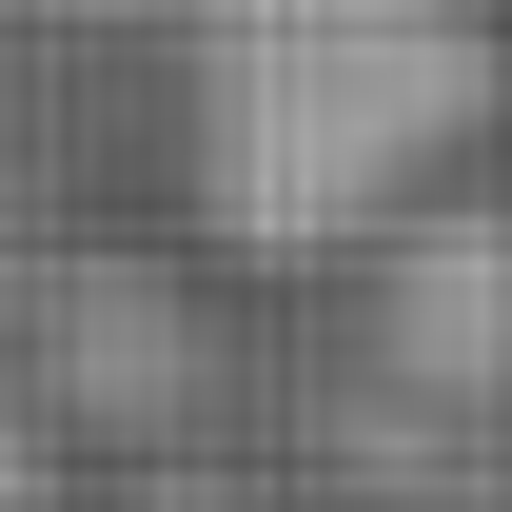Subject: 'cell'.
Wrapping results in <instances>:
<instances>
[{"label": "cell", "instance_id": "obj_2", "mask_svg": "<svg viewBox=\"0 0 512 512\" xmlns=\"http://www.w3.org/2000/svg\"><path fill=\"white\" fill-rule=\"evenodd\" d=\"M394 355L434 394L512 375V217H394Z\"/></svg>", "mask_w": 512, "mask_h": 512}, {"label": "cell", "instance_id": "obj_1", "mask_svg": "<svg viewBox=\"0 0 512 512\" xmlns=\"http://www.w3.org/2000/svg\"><path fill=\"white\" fill-rule=\"evenodd\" d=\"M512 40L473 0H197L178 20V158L237 256H355L493 138Z\"/></svg>", "mask_w": 512, "mask_h": 512}]
</instances>
